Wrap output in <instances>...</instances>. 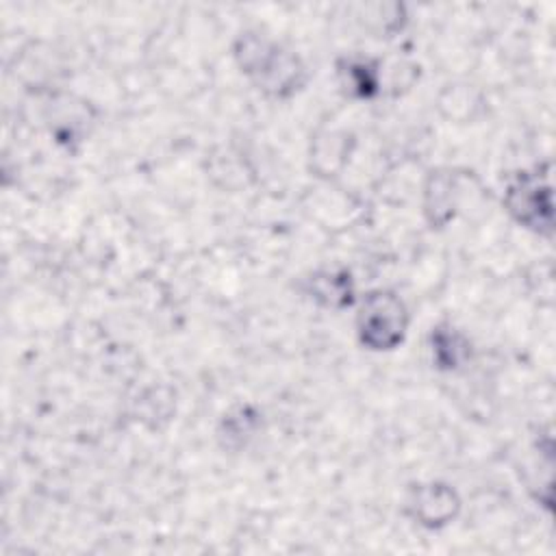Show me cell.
Instances as JSON below:
<instances>
[{"instance_id":"52a82bcc","label":"cell","mask_w":556,"mask_h":556,"mask_svg":"<svg viewBox=\"0 0 556 556\" xmlns=\"http://www.w3.org/2000/svg\"><path fill=\"white\" fill-rule=\"evenodd\" d=\"M341 74H345V85L363 98L371 96L378 87L376 67L369 61H348Z\"/></svg>"},{"instance_id":"7a4b0ae2","label":"cell","mask_w":556,"mask_h":556,"mask_svg":"<svg viewBox=\"0 0 556 556\" xmlns=\"http://www.w3.org/2000/svg\"><path fill=\"white\" fill-rule=\"evenodd\" d=\"M408 326L404 302L391 291H371L356 319L358 339L369 350H393L402 343Z\"/></svg>"},{"instance_id":"6da1fadb","label":"cell","mask_w":556,"mask_h":556,"mask_svg":"<svg viewBox=\"0 0 556 556\" xmlns=\"http://www.w3.org/2000/svg\"><path fill=\"white\" fill-rule=\"evenodd\" d=\"M241 70L276 98L291 96L304 83V67L295 54L256 35H245L235 48Z\"/></svg>"},{"instance_id":"277c9868","label":"cell","mask_w":556,"mask_h":556,"mask_svg":"<svg viewBox=\"0 0 556 556\" xmlns=\"http://www.w3.org/2000/svg\"><path fill=\"white\" fill-rule=\"evenodd\" d=\"M408 506L413 508V515L419 523L428 528H439L454 519L458 510V497L450 486L432 482L417 486Z\"/></svg>"},{"instance_id":"5b68a950","label":"cell","mask_w":556,"mask_h":556,"mask_svg":"<svg viewBox=\"0 0 556 556\" xmlns=\"http://www.w3.org/2000/svg\"><path fill=\"white\" fill-rule=\"evenodd\" d=\"M311 291L315 298L324 300L328 306L350 304V295H352L350 276L326 271L321 276L311 278Z\"/></svg>"},{"instance_id":"8992f818","label":"cell","mask_w":556,"mask_h":556,"mask_svg":"<svg viewBox=\"0 0 556 556\" xmlns=\"http://www.w3.org/2000/svg\"><path fill=\"white\" fill-rule=\"evenodd\" d=\"M432 352L443 367H456L467 354V343L458 332H454V328H437V332L432 334Z\"/></svg>"},{"instance_id":"3957f363","label":"cell","mask_w":556,"mask_h":556,"mask_svg":"<svg viewBox=\"0 0 556 556\" xmlns=\"http://www.w3.org/2000/svg\"><path fill=\"white\" fill-rule=\"evenodd\" d=\"M506 206L523 226L549 228V185L541 176H519L506 191Z\"/></svg>"}]
</instances>
